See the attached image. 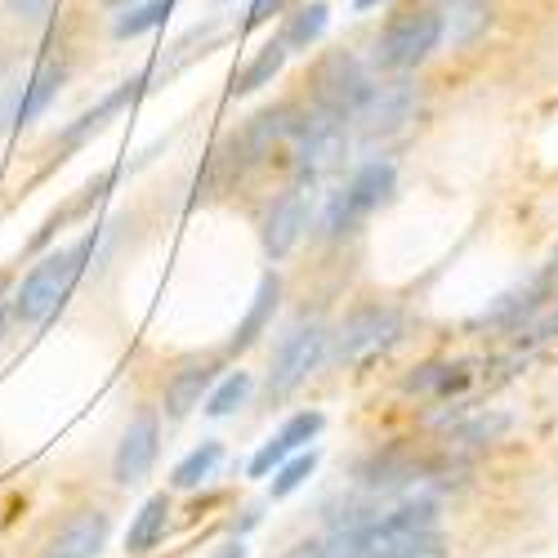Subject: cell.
I'll use <instances>...</instances> for the list:
<instances>
[{
    "label": "cell",
    "mask_w": 558,
    "mask_h": 558,
    "mask_svg": "<svg viewBox=\"0 0 558 558\" xmlns=\"http://www.w3.org/2000/svg\"><path fill=\"white\" fill-rule=\"evenodd\" d=\"M99 242V232H85V238L68 251H54V255H45L27 277H23V287L14 291V317L23 322V327H45L76 291L81 282V272H85V259L89 251H95Z\"/></svg>",
    "instance_id": "cell-1"
},
{
    "label": "cell",
    "mask_w": 558,
    "mask_h": 558,
    "mask_svg": "<svg viewBox=\"0 0 558 558\" xmlns=\"http://www.w3.org/2000/svg\"><path fill=\"white\" fill-rule=\"evenodd\" d=\"M398 193V166L393 161H362L353 170V179L344 183V189L331 197L327 206V219H322V238L336 242L344 238V232H353L366 215H376L380 206H389Z\"/></svg>",
    "instance_id": "cell-2"
},
{
    "label": "cell",
    "mask_w": 558,
    "mask_h": 558,
    "mask_svg": "<svg viewBox=\"0 0 558 558\" xmlns=\"http://www.w3.org/2000/svg\"><path fill=\"white\" fill-rule=\"evenodd\" d=\"M447 36V19L438 10H402L389 19V27L376 40V68L385 72H411L421 68Z\"/></svg>",
    "instance_id": "cell-3"
},
{
    "label": "cell",
    "mask_w": 558,
    "mask_h": 558,
    "mask_svg": "<svg viewBox=\"0 0 558 558\" xmlns=\"http://www.w3.org/2000/svg\"><path fill=\"white\" fill-rule=\"evenodd\" d=\"M327 340H331V331L322 327V322H300V327H291L282 336V344L272 349V371L264 380V398L268 402L291 398L322 366V357H327Z\"/></svg>",
    "instance_id": "cell-4"
},
{
    "label": "cell",
    "mask_w": 558,
    "mask_h": 558,
    "mask_svg": "<svg viewBox=\"0 0 558 558\" xmlns=\"http://www.w3.org/2000/svg\"><path fill=\"white\" fill-rule=\"evenodd\" d=\"M407 331V317L398 304H362L336 327V362H366L389 353Z\"/></svg>",
    "instance_id": "cell-5"
},
{
    "label": "cell",
    "mask_w": 558,
    "mask_h": 558,
    "mask_svg": "<svg viewBox=\"0 0 558 558\" xmlns=\"http://www.w3.org/2000/svg\"><path fill=\"white\" fill-rule=\"evenodd\" d=\"M371 89H376V81H371L366 63L357 54H349V50H331L313 68V104L344 117V121H353L362 112V104L371 99Z\"/></svg>",
    "instance_id": "cell-6"
},
{
    "label": "cell",
    "mask_w": 558,
    "mask_h": 558,
    "mask_svg": "<svg viewBox=\"0 0 558 558\" xmlns=\"http://www.w3.org/2000/svg\"><path fill=\"white\" fill-rule=\"evenodd\" d=\"M308 206H313V183H304V179H295L291 189L272 202V210L264 219V251L272 264H282L300 246L304 228H308Z\"/></svg>",
    "instance_id": "cell-7"
},
{
    "label": "cell",
    "mask_w": 558,
    "mask_h": 558,
    "mask_svg": "<svg viewBox=\"0 0 558 558\" xmlns=\"http://www.w3.org/2000/svg\"><path fill=\"white\" fill-rule=\"evenodd\" d=\"M161 456V421H157V411H138L130 429L121 434L117 442V456H112V478L121 487H134V483H144L153 474V464Z\"/></svg>",
    "instance_id": "cell-8"
},
{
    "label": "cell",
    "mask_w": 558,
    "mask_h": 558,
    "mask_svg": "<svg viewBox=\"0 0 558 558\" xmlns=\"http://www.w3.org/2000/svg\"><path fill=\"white\" fill-rule=\"evenodd\" d=\"M295 121H300V112L291 104H277V108L255 112L238 134H232V161H238V170H251V166L268 161L272 148L295 134Z\"/></svg>",
    "instance_id": "cell-9"
},
{
    "label": "cell",
    "mask_w": 558,
    "mask_h": 558,
    "mask_svg": "<svg viewBox=\"0 0 558 558\" xmlns=\"http://www.w3.org/2000/svg\"><path fill=\"white\" fill-rule=\"evenodd\" d=\"M322 425H327V415H322V411H295V415H287V421L277 425V434H272V438L251 456L246 474H251V478H268V474H272L287 456L304 451V447L322 434Z\"/></svg>",
    "instance_id": "cell-10"
},
{
    "label": "cell",
    "mask_w": 558,
    "mask_h": 558,
    "mask_svg": "<svg viewBox=\"0 0 558 558\" xmlns=\"http://www.w3.org/2000/svg\"><path fill=\"white\" fill-rule=\"evenodd\" d=\"M411 112H415V89L407 81L376 85L371 89V99L362 104V112L353 117V125L362 130V138H389L411 121Z\"/></svg>",
    "instance_id": "cell-11"
},
{
    "label": "cell",
    "mask_w": 558,
    "mask_h": 558,
    "mask_svg": "<svg viewBox=\"0 0 558 558\" xmlns=\"http://www.w3.org/2000/svg\"><path fill=\"white\" fill-rule=\"evenodd\" d=\"M108 532H112V519L104 509H76V514L50 536L40 558H99L108 545Z\"/></svg>",
    "instance_id": "cell-12"
},
{
    "label": "cell",
    "mask_w": 558,
    "mask_h": 558,
    "mask_svg": "<svg viewBox=\"0 0 558 558\" xmlns=\"http://www.w3.org/2000/svg\"><path fill=\"white\" fill-rule=\"evenodd\" d=\"M429 464L415 460L411 451L402 447H385V451H371L362 464H357V483L366 492H398V487H411V483H425Z\"/></svg>",
    "instance_id": "cell-13"
},
{
    "label": "cell",
    "mask_w": 558,
    "mask_h": 558,
    "mask_svg": "<svg viewBox=\"0 0 558 558\" xmlns=\"http://www.w3.org/2000/svg\"><path fill=\"white\" fill-rule=\"evenodd\" d=\"M215 389V362H189L166 380V421H189Z\"/></svg>",
    "instance_id": "cell-14"
},
{
    "label": "cell",
    "mask_w": 558,
    "mask_h": 558,
    "mask_svg": "<svg viewBox=\"0 0 558 558\" xmlns=\"http://www.w3.org/2000/svg\"><path fill=\"white\" fill-rule=\"evenodd\" d=\"M277 304H282V277H277L272 268L259 277V287H255V300H251V308H246V317L238 322V331H232V340H228V353H246L268 327H272V313H277Z\"/></svg>",
    "instance_id": "cell-15"
},
{
    "label": "cell",
    "mask_w": 558,
    "mask_h": 558,
    "mask_svg": "<svg viewBox=\"0 0 558 558\" xmlns=\"http://www.w3.org/2000/svg\"><path fill=\"white\" fill-rule=\"evenodd\" d=\"M287 59H291V50H287V40H282V36H277V40H268V45H259V50H255V59H246V63H242V72L232 76L228 95H232V99H246V95H255V89L272 85L277 76H282Z\"/></svg>",
    "instance_id": "cell-16"
},
{
    "label": "cell",
    "mask_w": 558,
    "mask_h": 558,
    "mask_svg": "<svg viewBox=\"0 0 558 558\" xmlns=\"http://www.w3.org/2000/svg\"><path fill=\"white\" fill-rule=\"evenodd\" d=\"M505 336L514 340V349H519L523 357L536 353L541 344H554V340H558V291H549L541 304H532Z\"/></svg>",
    "instance_id": "cell-17"
},
{
    "label": "cell",
    "mask_w": 558,
    "mask_h": 558,
    "mask_svg": "<svg viewBox=\"0 0 558 558\" xmlns=\"http://www.w3.org/2000/svg\"><path fill=\"white\" fill-rule=\"evenodd\" d=\"M166 532H170V496L157 492V496H148L144 505H138V514L130 519L125 549L144 558V554H153V549L166 541Z\"/></svg>",
    "instance_id": "cell-18"
},
{
    "label": "cell",
    "mask_w": 558,
    "mask_h": 558,
    "mask_svg": "<svg viewBox=\"0 0 558 558\" xmlns=\"http://www.w3.org/2000/svg\"><path fill=\"white\" fill-rule=\"evenodd\" d=\"M63 63H40L36 68V76L23 85V99H19V108H14V125H32V121H40L45 112H50V104L59 99V89H63Z\"/></svg>",
    "instance_id": "cell-19"
},
{
    "label": "cell",
    "mask_w": 558,
    "mask_h": 558,
    "mask_svg": "<svg viewBox=\"0 0 558 558\" xmlns=\"http://www.w3.org/2000/svg\"><path fill=\"white\" fill-rule=\"evenodd\" d=\"M144 85H148V76H130V81H121V85L112 89V95H108L99 108H89V112H85L76 125H68V130H63V144H68V148H76L81 138H89L95 130H104V125H108V117H117L125 104H134L138 95H144Z\"/></svg>",
    "instance_id": "cell-20"
},
{
    "label": "cell",
    "mask_w": 558,
    "mask_h": 558,
    "mask_svg": "<svg viewBox=\"0 0 558 558\" xmlns=\"http://www.w3.org/2000/svg\"><path fill=\"white\" fill-rule=\"evenodd\" d=\"M219 460H223V442H219V438H206L202 447H193L189 456H183V460L174 464L170 483H174L179 492H193V487H202V483L219 470Z\"/></svg>",
    "instance_id": "cell-21"
},
{
    "label": "cell",
    "mask_w": 558,
    "mask_h": 558,
    "mask_svg": "<svg viewBox=\"0 0 558 558\" xmlns=\"http://www.w3.org/2000/svg\"><path fill=\"white\" fill-rule=\"evenodd\" d=\"M317 460H322V451H317V447H304V451L287 456V460L272 470V478H268V500H287V496H295V492L313 478Z\"/></svg>",
    "instance_id": "cell-22"
},
{
    "label": "cell",
    "mask_w": 558,
    "mask_h": 558,
    "mask_svg": "<svg viewBox=\"0 0 558 558\" xmlns=\"http://www.w3.org/2000/svg\"><path fill=\"white\" fill-rule=\"evenodd\" d=\"M327 23H331V10L322 5V0H308L304 10L287 14V27H282L287 50L295 54V50H308V45H317V40H322V32H327Z\"/></svg>",
    "instance_id": "cell-23"
},
{
    "label": "cell",
    "mask_w": 558,
    "mask_h": 558,
    "mask_svg": "<svg viewBox=\"0 0 558 558\" xmlns=\"http://www.w3.org/2000/svg\"><path fill=\"white\" fill-rule=\"evenodd\" d=\"M251 389H255L251 371H228V376H223V380L210 389V398H206V415H215V421H223V415H232L238 407H246Z\"/></svg>",
    "instance_id": "cell-24"
},
{
    "label": "cell",
    "mask_w": 558,
    "mask_h": 558,
    "mask_svg": "<svg viewBox=\"0 0 558 558\" xmlns=\"http://www.w3.org/2000/svg\"><path fill=\"white\" fill-rule=\"evenodd\" d=\"M170 10H174V0H144V5H134V10H125L121 19H117V40H130V36H144V32H153V27H161L166 19H170Z\"/></svg>",
    "instance_id": "cell-25"
},
{
    "label": "cell",
    "mask_w": 558,
    "mask_h": 558,
    "mask_svg": "<svg viewBox=\"0 0 558 558\" xmlns=\"http://www.w3.org/2000/svg\"><path fill=\"white\" fill-rule=\"evenodd\" d=\"M487 23H492V10L483 5V0H456V10L447 19V36L451 40H474Z\"/></svg>",
    "instance_id": "cell-26"
},
{
    "label": "cell",
    "mask_w": 558,
    "mask_h": 558,
    "mask_svg": "<svg viewBox=\"0 0 558 558\" xmlns=\"http://www.w3.org/2000/svg\"><path fill=\"white\" fill-rule=\"evenodd\" d=\"M447 366H451V362H425V366H415L411 376L402 380V393L438 398V389H442V380H447Z\"/></svg>",
    "instance_id": "cell-27"
},
{
    "label": "cell",
    "mask_w": 558,
    "mask_h": 558,
    "mask_svg": "<svg viewBox=\"0 0 558 558\" xmlns=\"http://www.w3.org/2000/svg\"><path fill=\"white\" fill-rule=\"evenodd\" d=\"M505 425H509L505 415H483V421H474V425L456 429V442H492V438H496Z\"/></svg>",
    "instance_id": "cell-28"
},
{
    "label": "cell",
    "mask_w": 558,
    "mask_h": 558,
    "mask_svg": "<svg viewBox=\"0 0 558 558\" xmlns=\"http://www.w3.org/2000/svg\"><path fill=\"white\" fill-rule=\"evenodd\" d=\"M50 5H54V0H5V10L14 19H23V23H45V19H50Z\"/></svg>",
    "instance_id": "cell-29"
},
{
    "label": "cell",
    "mask_w": 558,
    "mask_h": 558,
    "mask_svg": "<svg viewBox=\"0 0 558 558\" xmlns=\"http://www.w3.org/2000/svg\"><path fill=\"white\" fill-rule=\"evenodd\" d=\"M291 5V0H251V14H246V27H259V23H268L272 14H282Z\"/></svg>",
    "instance_id": "cell-30"
},
{
    "label": "cell",
    "mask_w": 558,
    "mask_h": 558,
    "mask_svg": "<svg viewBox=\"0 0 558 558\" xmlns=\"http://www.w3.org/2000/svg\"><path fill=\"white\" fill-rule=\"evenodd\" d=\"M206 558H251V554H246V541H242V536H228V541H219Z\"/></svg>",
    "instance_id": "cell-31"
},
{
    "label": "cell",
    "mask_w": 558,
    "mask_h": 558,
    "mask_svg": "<svg viewBox=\"0 0 558 558\" xmlns=\"http://www.w3.org/2000/svg\"><path fill=\"white\" fill-rule=\"evenodd\" d=\"M536 282L545 287V291H558V246L549 251V259L541 264V272H536Z\"/></svg>",
    "instance_id": "cell-32"
},
{
    "label": "cell",
    "mask_w": 558,
    "mask_h": 558,
    "mask_svg": "<svg viewBox=\"0 0 558 558\" xmlns=\"http://www.w3.org/2000/svg\"><path fill=\"white\" fill-rule=\"evenodd\" d=\"M287 558H327V549H322V541H300Z\"/></svg>",
    "instance_id": "cell-33"
},
{
    "label": "cell",
    "mask_w": 558,
    "mask_h": 558,
    "mask_svg": "<svg viewBox=\"0 0 558 558\" xmlns=\"http://www.w3.org/2000/svg\"><path fill=\"white\" fill-rule=\"evenodd\" d=\"M376 5H385V0H353V10H357V14H366V10H376Z\"/></svg>",
    "instance_id": "cell-34"
},
{
    "label": "cell",
    "mask_w": 558,
    "mask_h": 558,
    "mask_svg": "<svg viewBox=\"0 0 558 558\" xmlns=\"http://www.w3.org/2000/svg\"><path fill=\"white\" fill-rule=\"evenodd\" d=\"M5 287H10V272H0V295H5Z\"/></svg>",
    "instance_id": "cell-35"
},
{
    "label": "cell",
    "mask_w": 558,
    "mask_h": 558,
    "mask_svg": "<svg viewBox=\"0 0 558 558\" xmlns=\"http://www.w3.org/2000/svg\"><path fill=\"white\" fill-rule=\"evenodd\" d=\"M0 331H5V313H0Z\"/></svg>",
    "instance_id": "cell-36"
},
{
    "label": "cell",
    "mask_w": 558,
    "mask_h": 558,
    "mask_svg": "<svg viewBox=\"0 0 558 558\" xmlns=\"http://www.w3.org/2000/svg\"><path fill=\"white\" fill-rule=\"evenodd\" d=\"M451 5H456V0H451Z\"/></svg>",
    "instance_id": "cell-37"
}]
</instances>
